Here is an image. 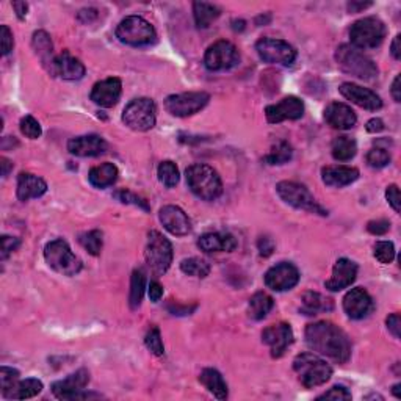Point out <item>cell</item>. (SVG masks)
I'll return each instance as SVG.
<instances>
[{
    "mask_svg": "<svg viewBox=\"0 0 401 401\" xmlns=\"http://www.w3.org/2000/svg\"><path fill=\"white\" fill-rule=\"evenodd\" d=\"M306 343L315 353L326 356L337 364H345L351 358V343L348 336L331 321L307 325Z\"/></svg>",
    "mask_w": 401,
    "mask_h": 401,
    "instance_id": "1",
    "label": "cell"
},
{
    "mask_svg": "<svg viewBox=\"0 0 401 401\" xmlns=\"http://www.w3.org/2000/svg\"><path fill=\"white\" fill-rule=\"evenodd\" d=\"M185 179H187L188 188L204 201L218 199L223 193L221 177L208 165L196 163V165L188 166L185 171Z\"/></svg>",
    "mask_w": 401,
    "mask_h": 401,
    "instance_id": "2",
    "label": "cell"
},
{
    "mask_svg": "<svg viewBox=\"0 0 401 401\" xmlns=\"http://www.w3.org/2000/svg\"><path fill=\"white\" fill-rule=\"evenodd\" d=\"M336 61L343 72L358 77L360 80H373L378 76L375 61L351 44H342L336 50Z\"/></svg>",
    "mask_w": 401,
    "mask_h": 401,
    "instance_id": "3",
    "label": "cell"
},
{
    "mask_svg": "<svg viewBox=\"0 0 401 401\" xmlns=\"http://www.w3.org/2000/svg\"><path fill=\"white\" fill-rule=\"evenodd\" d=\"M293 370L298 375L299 382L306 389L323 386L332 376L331 365L312 353L298 354L293 360Z\"/></svg>",
    "mask_w": 401,
    "mask_h": 401,
    "instance_id": "4",
    "label": "cell"
},
{
    "mask_svg": "<svg viewBox=\"0 0 401 401\" xmlns=\"http://www.w3.org/2000/svg\"><path fill=\"white\" fill-rule=\"evenodd\" d=\"M387 35V28L381 19L375 16L356 21L349 28V39L351 46L356 49H375L384 41Z\"/></svg>",
    "mask_w": 401,
    "mask_h": 401,
    "instance_id": "5",
    "label": "cell"
},
{
    "mask_svg": "<svg viewBox=\"0 0 401 401\" xmlns=\"http://www.w3.org/2000/svg\"><path fill=\"white\" fill-rule=\"evenodd\" d=\"M116 38L127 46L141 47L155 43L157 33L146 19L140 16H129L116 27Z\"/></svg>",
    "mask_w": 401,
    "mask_h": 401,
    "instance_id": "6",
    "label": "cell"
},
{
    "mask_svg": "<svg viewBox=\"0 0 401 401\" xmlns=\"http://www.w3.org/2000/svg\"><path fill=\"white\" fill-rule=\"evenodd\" d=\"M44 259L50 268L63 276H76L82 270V262L65 240H54L44 248Z\"/></svg>",
    "mask_w": 401,
    "mask_h": 401,
    "instance_id": "7",
    "label": "cell"
},
{
    "mask_svg": "<svg viewBox=\"0 0 401 401\" xmlns=\"http://www.w3.org/2000/svg\"><path fill=\"white\" fill-rule=\"evenodd\" d=\"M122 121L129 129L137 132L151 131L157 121V107L149 98L133 99L122 111Z\"/></svg>",
    "mask_w": 401,
    "mask_h": 401,
    "instance_id": "8",
    "label": "cell"
},
{
    "mask_svg": "<svg viewBox=\"0 0 401 401\" xmlns=\"http://www.w3.org/2000/svg\"><path fill=\"white\" fill-rule=\"evenodd\" d=\"M144 257L155 274H165L173 263V245L159 230H151L144 248Z\"/></svg>",
    "mask_w": 401,
    "mask_h": 401,
    "instance_id": "9",
    "label": "cell"
},
{
    "mask_svg": "<svg viewBox=\"0 0 401 401\" xmlns=\"http://www.w3.org/2000/svg\"><path fill=\"white\" fill-rule=\"evenodd\" d=\"M276 191L285 204L298 208V210H306L310 213H317L321 217H326L327 212L321 207L315 197L310 195V191L304 185L298 182H289V180H282L276 185Z\"/></svg>",
    "mask_w": 401,
    "mask_h": 401,
    "instance_id": "10",
    "label": "cell"
},
{
    "mask_svg": "<svg viewBox=\"0 0 401 401\" xmlns=\"http://www.w3.org/2000/svg\"><path fill=\"white\" fill-rule=\"evenodd\" d=\"M89 382V373L88 370L80 369L76 373L66 376L65 380L56 381L52 384V393L58 400H87V398H99L100 395L98 393H89L85 392V387Z\"/></svg>",
    "mask_w": 401,
    "mask_h": 401,
    "instance_id": "11",
    "label": "cell"
},
{
    "mask_svg": "<svg viewBox=\"0 0 401 401\" xmlns=\"http://www.w3.org/2000/svg\"><path fill=\"white\" fill-rule=\"evenodd\" d=\"M210 100V96L204 91H191L171 94L165 99V109L168 113L177 118H187L201 111Z\"/></svg>",
    "mask_w": 401,
    "mask_h": 401,
    "instance_id": "12",
    "label": "cell"
},
{
    "mask_svg": "<svg viewBox=\"0 0 401 401\" xmlns=\"http://www.w3.org/2000/svg\"><path fill=\"white\" fill-rule=\"evenodd\" d=\"M256 50L263 61L271 65L290 66L296 60V50L284 39L262 38L256 43Z\"/></svg>",
    "mask_w": 401,
    "mask_h": 401,
    "instance_id": "13",
    "label": "cell"
},
{
    "mask_svg": "<svg viewBox=\"0 0 401 401\" xmlns=\"http://www.w3.org/2000/svg\"><path fill=\"white\" fill-rule=\"evenodd\" d=\"M240 61L239 50L230 41H221L213 43L210 47L206 50L204 55V65L208 71L218 72V71H228L230 67L237 66Z\"/></svg>",
    "mask_w": 401,
    "mask_h": 401,
    "instance_id": "14",
    "label": "cell"
},
{
    "mask_svg": "<svg viewBox=\"0 0 401 401\" xmlns=\"http://www.w3.org/2000/svg\"><path fill=\"white\" fill-rule=\"evenodd\" d=\"M299 282V271L290 262H281L265 273V285L274 292L292 290Z\"/></svg>",
    "mask_w": 401,
    "mask_h": 401,
    "instance_id": "15",
    "label": "cell"
},
{
    "mask_svg": "<svg viewBox=\"0 0 401 401\" xmlns=\"http://www.w3.org/2000/svg\"><path fill=\"white\" fill-rule=\"evenodd\" d=\"M262 342L270 348L273 358H281L293 343V329L289 323H276L265 327L262 332Z\"/></svg>",
    "mask_w": 401,
    "mask_h": 401,
    "instance_id": "16",
    "label": "cell"
},
{
    "mask_svg": "<svg viewBox=\"0 0 401 401\" xmlns=\"http://www.w3.org/2000/svg\"><path fill=\"white\" fill-rule=\"evenodd\" d=\"M304 115V104L296 96L284 98L278 104L268 105L265 109V116L270 124H279L282 121H295Z\"/></svg>",
    "mask_w": 401,
    "mask_h": 401,
    "instance_id": "17",
    "label": "cell"
},
{
    "mask_svg": "<svg viewBox=\"0 0 401 401\" xmlns=\"http://www.w3.org/2000/svg\"><path fill=\"white\" fill-rule=\"evenodd\" d=\"M373 307V299L369 295V292L360 289V287L351 289L343 298V310L351 320H362L369 317Z\"/></svg>",
    "mask_w": 401,
    "mask_h": 401,
    "instance_id": "18",
    "label": "cell"
},
{
    "mask_svg": "<svg viewBox=\"0 0 401 401\" xmlns=\"http://www.w3.org/2000/svg\"><path fill=\"white\" fill-rule=\"evenodd\" d=\"M338 89H340V94L343 96V98L351 100L353 104L360 107V109L376 111L382 107V100L380 96H378L375 91H371V89L369 88L360 87V85L347 82V83H342Z\"/></svg>",
    "mask_w": 401,
    "mask_h": 401,
    "instance_id": "19",
    "label": "cell"
},
{
    "mask_svg": "<svg viewBox=\"0 0 401 401\" xmlns=\"http://www.w3.org/2000/svg\"><path fill=\"white\" fill-rule=\"evenodd\" d=\"M122 93V83L118 77H109L105 80L98 82L91 89V98L93 102L104 109H110V107L116 105L118 100L121 98Z\"/></svg>",
    "mask_w": 401,
    "mask_h": 401,
    "instance_id": "20",
    "label": "cell"
},
{
    "mask_svg": "<svg viewBox=\"0 0 401 401\" xmlns=\"http://www.w3.org/2000/svg\"><path fill=\"white\" fill-rule=\"evenodd\" d=\"M160 223L169 234L184 237L191 232V221L188 215L177 206H165L159 213Z\"/></svg>",
    "mask_w": 401,
    "mask_h": 401,
    "instance_id": "21",
    "label": "cell"
},
{
    "mask_svg": "<svg viewBox=\"0 0 401 401\" xmlns=\"http://www.w3.org/2000/svg\"><path fill=\"white\" fill-rule=\"evenodd\" d=\"M356 276H358V265L347 257H342L336 262L332 276L325 282V287L329 292H340L353 284Z\"/></svg>",
    "mask_w": 401,
    "mask_h": 401,
    "instance_id": "22",
    "label": "cell"
},
{
    "mask_svg": "<svg viewBox=\"0 0 401 401\" xmlns=\"http://www.w3.org/2000/svg\"><path fill=\"white\" fill-rule=\"evenodd\" d=\"M109 144L99 135H83V137L69 140L67 143V151L77 157H98L104 154Z\"/></svg>",
    "mask_w": 401,
    "mask_h": 401,
    "instance_id": "23",
    "label": "cell"
},
{
    "mask_svg": "<svg viewBox=\"0 0 401 401\" xmlns=\"http://www.w3.org/2000/svg\"><path fill=\"white\" fill-rule=\"evenodd\" d=\"M325 121L331 127L338 129V131H349L356 126L358 118L356 113L351 110V107L342 102H331L325 109Z\"/></svg>",
    "mask_w": 401,
    "mask_h": 401,
    "instance_id": "24",
    "label": "cell"
},
{
    "mask_svg": "<svg viewBox=\"0 0 401 401\" xmlns=\"http://www.w3.org/2000/svg\"><path fill=\"white\" fill-rule=\"evenodd\" d=\"M52 76H58L65 80H80L85 76V66L76 56H72L67 50H63L55 56Z\"/></svg>",
    "mask_w": 401,
    "mask_h": 401,
    "instance_id": "25",
    "label": "cell"
},
{
    "mask_svg": "<svg viewBox=\"0 0 401 401\" xmlns=\"http://www.w3.org/2000/svg\"><path fill=\"white\" fill-rule=\"evenodd\" d=\"M321 179H323V182L327 187L342 188L359 179V169L345 165L325 166L321 169Z\"/></svg>",
    "mask_w": 401,
    "mask_h": 401,
    "instance_id": "26",
    "label": "cell"
},
{
    "mask_svg": "<svg viewBox=\"0 0 401 401\" xmlns=\"http://www.w3.org/2000/svg\"><path fill=\"white\" fill-rule=\"evenodd\" d=\"M47 191L46 180L35 176L30 173H21L18 177V199L19 201H30L35 197H41Z\"/></svg>",
    "mask_w": 401,
    "mask_h": 401,
    "instance_id": "27",
    "label": "cell"
},
{
    "mask_svg": "<svg viewBox=\"0 0 401 401\" xmlns=\"http://www.w3.org/2000/svg\"><path fill=\"white\" fill-rule=\"evenodd\" d=\"M197 246L204 252H230L237 248V240L230 234L210 232L204 234L197 240Z\"/></svg>",
    "mask_w": 401,
    "mask_h": 401,
    "instance_id": "28",
    "label": "cell"
},
{
    "mask_svg": "<svg viewBox=\"0 0 401 401\" xmlns=\"http://www.w3.org/2000/svg\"><path fill=\"white\" fill-rule=\"evenodd\" d=\"M32 46H33V49H35L36 55L39 56V58H41L44 67H46L50 74H52L55 56H54V46H52V41H50V36L43 30L35 32L33 33Z\"/></svg>",
    "mask_w": 401,
    "mask_h": 401,
    "instance_id": "29",
    "label": "cell"
},
{
    "mask_svg": "<svg viewBox=\"0 0 401 401\" xmlns=\"http://www.w3.org/2000/svg\"><path fill=\"white\" fill-rule=\"evenodd\" d=\"M43 391V382L36 378H27L19 380L13 387H10L7 392H3V398L7 400H27L33 398Z\"/></svg>",
    "mask_w": 401,
    "mask_h": 401,
    "instance_id": "30",
    "label": "cell"
},
{
    "mask_svg": "<svg viewBox=\"0 0 401 401\" xmlns=\"http://www.w3.org/2000/svg\"><path fill=\"white\" fill-rule=\"evenodd\" d=\"M118 176H120V171H118L116 165L107 162L102 163V165L91 168V171L88 174V180L96 188H107L116 182Z\"/></svg>",
    "mask_w": 401,
    "mask_h": 401,
    "instance_id": "31",
    "label": "cell"
},
{
    "mask_svg": "<svg viewBox=\"0 0 401 401\" xmlns=\"http://www.w3.org/2000/svg\"><path fill=\"white\" fill-rule=\"evenodd\" d=\"M199 382L210 392L215 398L226 400L229 395L228 384L223 380L221 373L215 369H204L199 375Z\"/></svg>",
    "mask_w": 401,
    "mask_h": 401,
    "instance_id": "32",
    "label": "cell"
},
{
    "mask_svg": "<svg viewBox=\"0 0 401 401\" xmlns=\"http://www.w3.org/2000/svg\"><path fill=\"white\" fill-rule=\"evenodd\" d=\"M334 309V303L329 298H325L317 292H306L303 295L301 312L306 315H317L320 312H331Z\"/></svg>",
    "mask_w": 401,
    "mask_h": 401,
    "instance_id": "33",
    "label": "cell"
},
{
    "mask_svg": "<svg viewBox=\"0 0 401 401\" xmlns=\"http://www.w3.org/2000/svg\"><path fill=\"white\" fill-rule=\"evenodd\" d=\"M274 307V301L268 293L257 292L254 293L248 304V312L252 320H263L271 312V309Z\"/></svg>",
    "mask_w": 401,
    "mask_h": 401,
    "instance_id": "34",
    "label": "cell"
},
{
    "mask_svg": "<svg viewBox=\"0 0 401 401\" xmlns=\"http://www.w3.org/2000/svg\"><path fill=\"white\" fill-rule=\"evenodd\" d=\"M331 152L337 162H348L358 152V144H356V141L351 137L342 135V137H337L332 141Z\"/></svg>",
    "mask_w": 401,
    "mask_h": 401,
    "instance_id": "35",
    "label": "cell"
},
{
    "mask_svg": "<svg viewBox=\"0 0 401 401\" xmlns=\"http://www.w3.org/2000/svg\"><path fill=\"white\" fill-rule=\"evenodd\" d=\"M221 10L217 5L207 2H195L193 3V16L195 22L199 28H207L215 19L219 18Z\"/></svg>",
    "mask_w": 401,
    "mask_h": 401,
    "instance_id": "36",
    "label": "cell"
},
{
    "mask_svg": "<svg viewBox=\"0 0 401 401\" xmlns=\"http://www.w3.org/2000/svg\"><path fill=\"white\" fill-rule=\"evenodd\" d=\"M146 289V274L141 268H137L132 273L131 279V295H129V304H131V309L135 310L140 307L141 301H143Z\"/></svg>",
    "mask_w": 401,
    "mask_h": 401,
    "instance_id": "37",
    "label": "cell"
},
{
    "mask_svg": "<svg viewBox=\"0 0 401 401\" xmlns=\"http://www.w3.org/2000/svg\"><path fill=\"white\" fill-rule=\"evenodd\" d=\"M293 157V149L287 141H278L267 155L263 157L265 163L268 165H284Z\"/></svg>",
    "mask_w": 401,
    "mask_h": 401,
    "instance_id": "38",
    "label": "cell"
},
{
    "mask_svg": "<svg viewBox=\"0 0 401 401\" xmlns=\"http://www.w3.org/2000/svg\"><path fill=\"white\" fill-rule=\"evenodd\" d=\"M180 270L193 278H206L210 273V265L199 257H190L180 262Z\"/></svg>",
    "mask_w": 401,
    "mask_h": 401,
    "instance_id": "39",
    "label": "cell"
},
{
    "mask_svg": "<svg viewBox=\"0 0 401 401\" xmlns=\"http://www.w3.org/2000/svg\"><path fill=\"white\" fill-rule=\"evenodd\" d=\"M78 241H80V245L89 254H91V256H99L100 251H102V245H104L102 232H100V230H98V229L80 234L78 235Z\"/></svg>",
    "mask_w": 401,
    "mask_h": 401,
    "instance_id": "40",
    "label": "cell"
},
{
    "mask_svg": "<svg viewBox=\"0 0 401 401\" xmlns=\"http://www.w3.org/2000/svg\"><path fill=\"white\" fill-rule=\"evenodd\" d=\"M157 174H159V180L166 188H173L179 184V169L176 166V163L171 160L162 162Z\"/></svg>",
    "mask_w": 401,
    "mask_h": 401,
    "instance_id": "41",
    "label": "cell"
},
{
    "mask_svg": "<svg viewBox=\"0 0 401 401\" xmlns=\"http://www.w3.org/2000/svg\"><path fill=\"white\" fill-rule=\"evenodd\" d=\"M391 152H389L387 148H384V146L381 144H378L375 148H371L369 151V154H367V163H369V166L371 168H376V169H380V168H384V166H387L389 163H391Z\"/></svg>",
    "mask_w": 401,
    "mask_h": 401,
    "instance_id": "42",
    "label": "cell"
},
{
    "mask_svg": "<svg viewBox=\"0 0 401 401\" xmlns=\"http://www.w3.org/2000/svg\"><path fill=\"white\" fill-rule=\"evenodd\" d=\"M144 343L152 354L163 356V353H165V347H163V340H162L159 327H155V326L151 327V329L148 331V334H146L144 337Z\"/></svg>",
    "mask_w": 401,
    "mask_h": 401,
    "instance_id": "43",
    "label": "cell"
},
{
    "mask_svg": "<svg viewBox=\"0 0 401 401\" xmlns=\"http://www.w3.org/2000/svg\"><path fill=\"white\" fill-rule=\"evenodd\" d=\"M113 196H115L120 202H122V204L137 206L140 208H143L144 212L151 210L148 201L143 199V197H140L138 195L132 193V191H129V190H118V191H115V195H113Z\"/></svg>",
    "mask_w": 401,
    "mask_h": 401,
    "instance_id": "44",
    "label": "cell"
},
{
    "mask_svg": "<svg viewBox=\"0 0 401 401\" xmlns=\"http://www.w3.org/2000/svg\"><path fill=\"white\" fill-rule=\"evenodd\" d=\"M375 257L381 263H391L395 259V246L392 241H376L375 245Z\"/></svg>",
    "mask_w": 401,
    "mask_h": 401,
    "instance_id": "45",
    "label": "cell"
},
{
    "mask_svg": "<svg viewBox=\"0 0 401 401\" xmlns=\"http://www.w3.org/2000/svg\"><path fill=\"white\" fill-rule=\"evenodd\" d=\"M19 126H21V132L24 133L27 138L36 140V138L41 137L43 129H41V126H39V122L33 116L27 115V116L22 118Z\"/></svg>",
    "mask_w": 401,
    "mask_h": 401,
    "instance_id": "46",
    "label": "cell"
},
{
    "mask_svg": "<svg viewBox=\"0 0 401 401\" xmlns=\"http://www.w3.org/2000/svg\"><path fill=\"white\" fill-rule=\"evenodd\" d=\"M18 381H19L18 370L10 369V367H2V369H0V389H2V393L7 392L10 387H13Z\"/></svg>",
    "mask_w": 401,
    "mask_h": 401,
    "instance_id": "47",
    "label": "cell"
},
{
    "mask_svg": "<svg viewBox=\"0 0 401 401\" xmlns=\"http://www.w3.org/2000/svg\"><path fill=\"white\" fill-rule=\"evenodd\" d=\"M317 400H318V401H320V400L348 401V400H351V393L348 392V389H347V387H343V386H334V387H331L327 392H325L323 395H320V397H318Z\"/></svg>",
    "mask_w": 401,
    "mask_h": 401,
    "instance_id": "48",
    "label": "cell"
},
{
    "mask_svg": "<svg viewBox=\"0 0 401 401\" xmlns=\"http://www.w3.org/2000/svg\"><path fill=\"white\" fill-rule=\"evenodd\" d=\"M389 229H391V221L389 219H373V221H369L367 224V230H369L370 234L373 235H384L389 232Z\"/></svg>",
    "mask_w": 401,
    "mask_h": 401,
    "instance_id": "49",
    "label": "cell"
},
{
    "mask_svg": "<svg viewBox=\"0 0 401 401\" xmlns=\"http://www.w3.org/2000/svg\"><path fill=\"white\" fill-rule=\"evenodd\" d=\"M0 43H2V54L8 55L13 50V33L7 25L0 27Z\"/></svg>",
    "mask_w": 401,
    "mask_h": 401,
    "instance_id": "50",
    "label": "cell"
},
{
    "mask_svg": "<svg viewBox=\"0 0 401 401\" xmlns=\"http://www.w3.org/2000/svg\"><path fill=\"white\" fill-rule=\"evenodd\" d=\"M21 245V240L16 237L3 235L2 237V259H7L11 252L16 251Z\"/></svg>",
    "mask_w": 401,
    "mask_h": 401,
    "instance_id": "51",
    "label": "cell"
},
{
    "mask_svg": "<svg viewBox=\"0 0 401 401\" xmlns=\"http://www.w3.org/2000/svg\"><path fill=\"white\" fill-rule=\"evenodd\" d=\"M386 199L389 204L392 206V208L397 213H400L401 207H400V190L397 185H389L387 190H386Z\"/></svg>",
    "mask_w": 401,
    "mask_h": 401,
    "instance_id": "52",
    "label": "cell"
},
{
    "mask_svg": "<svg viewBox=\"0 0 401 401\" xmlns=\"http://www.w3.org/2000/svg\"><path fill=\"white\" fill-rule=\"evenodd\" d=\"M386 325H387V329L392 332V336L395 338H400V332H401V320H400V315L398 314L389 315L387 320H386Z\"/></svg>",
    "mask_w": 401,
    "mask_h": 401,
    "instance_id": "53",
    "label": "cell"
},
{
    "mask_svg": "<svg viewBox=\"0 0 401 401\" xmlns=\"http://www.w3.org/2000/svg\"><path fill=\"white\" fill-rule=\"evenodd\" d=\"M257 246H259V251H261V256H263V257L271 256V254H273V251H274V243H273V240L270 239V237H261V239H259Z\"/></svg>",
    "mask_w": 401,
    "mask_h": 401,
    "instance_id": "54",
    "label": "cell"
},
{
    "mask_svg": "<svg viewBox=\"0 0 401 401\" xmlns=\"http://www.w3.org/2000/svg\"><path fill=\"white\" fill-rule=\"evenodd\" d=\"M196 307H197L196 304H193V306H180V304L174 303V301H171V303H169L168 306H166V309H168L169 312H171L173 315H190L191 312H193V310H195Z\"/></svg>",
    "mask_w": 401,
    "mask_h": 401,
    "instance_id": "55",
    "label": "cell"
},
{
    "mask_svg": "<svg viewBox=\"0 0 401 401\" xmlns=\"http://www.w3.org/2000/svg\"><path fill=\"white\" fill-rule=\"evenodd\" d=\"M163 296V287L157 281H152L149 284V298L152 303H159Z\"/></svg>",
    "mask_w": 401,
    "mask_h": 401,
    "instance_id": "56",
    "label": "cell"
},
{
    "mask_svg": "<svg viewBox=\"0 0 401 401\" xmlns=\"http://www.w3.org/2000/svg\"><path fill=\"white\" fill-rule=\"evenodd\" d=\"M367 132H370V133H378V132H381L384 131V121L380 120V118H373V120H370L369 122H367Z\"/></svg>",
    "mask_w": 401,
    "mask_h": 401,
    "instance_id": "57",
    "label": "cell"
},
{
    "mask_svg": "<svg viewBox=\"0 0 401 401\" xmlns=\"http://www.w3.org/2000/svg\"><path fill=\"white\" fill-rule=\"evenodd\" d=\"M98 18V11L89 8V10H82L80 13H78V19L82 22H91L93 19Z\"/></svg>",
    "mask_w": 401,
    "mask_h": 401,
    "instance_id": "58",
    "label": "cell"
},
{
    "mask_svg": "<svg viewBox=\"0 0 401 401\" xmlns=\"http://www.w3.org/2000/svg\"><path fill=\"white\" fill-rule=\"evenodd\" d=\"M391 52H392L395 60H401V35H397L393 38Z\"/></svg>",
    "mask_w": 401,
    "mask_h": 401,
    "instance_id": "59",
    "label": "cell"
},
{
    "mask_svg": "<svg viewBox=\"0 0 401 401\" xmlns=\"http://www.w3.org/2000/svg\"><path fill=\"white\" fill-rule=\"evenodd\" d=\"M13 8L19 19H25L27 11H28V5L25 2H13Z\"/></svg>",
    "mask_w": 401,
    "mask_h": 401,
    "instance_id": "60",
    "label": "cell"
},
{
    "mask_svg": "<svg viewBox=\"0 0 401 401\" xmlns=\"http://www.w3.org/2000/svg\"><path fill=\"white\" fill-rule=\"evenodd\" d=\"M400 80H401V77L397 76L395 77V80L392 83V96H393V100L395 102H400L401 100V93H400Z\"/></svg>",
    "mask_w": 401,
    "mask_h": 401,
    "instance_id": "61",
    "label": "cell"
},
{
    "mask_svg": "<svg viewBox=\"0 0 401 401\" xmlns=\"http://www.w3.org/2000/svg\"><path fill=\"white\" fill-rule=\"evenodd\" d=\"M369 7H371V2H367V3H364V2H349L348 3V10L351 11V13H358V11L365 10Z\"/></svg>",
    "mask_w": 401,
    "mask_h": 401,
    "instance_id": "62",
    "label": "cell"
},
{
    "mask_svg": "<svg viewBox=\"0 0 401 401\" xmlns=\"http://www.w3.org/2000/svg\"><path fill=\"white\" fill-rule=\"evenodd\" d=\"M0 166H2V176L7 177L11 169H13V162L8 160L7 157H2V159H0Z\"/></svg>",
    "mask_w": 401,
    "mask_h": 401,
    "instance_id": "63",
    "label": "cell"
},
{
    "mask_svg": "<svg viewBox=\"0 0 401 401\" xmlns=\"http://www.w3.org/2000/svg\"><path fill=\"white\" fill-rule=\"evenodd\" d=\"M400 389H401V384H395V386L392 387V393L395 395L397 398H401V392H400Z\"/></svg>",
    "mask_w": 401,
    "mask_h": 401,
    "instance_id": "64",
    "label": "cell"
}]
</instances>
